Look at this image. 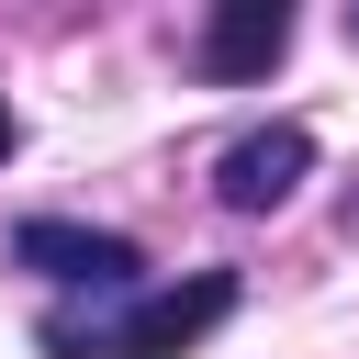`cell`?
I'll use <instances>...</instances> for the list:
<instances>
[{"instance_id": "5", "label": "cell", "mask_w": 359, "mask_h": 359, "mask_svg": "<svg viewBox=\"0 0 359 359\" xmlns=\"http://www.w3.org/2000/svg\"><path fill=\"white\" fill-rule=\"evenodd\" d=\"M0 157H11V101H0Z\"/></svg>"}, {"instance_id": "2", "label": "cell", "mask_w": 359, "mask_h": 359, "mask_svg": "<svg viewBox=\"0 0 359 359\" xmlns=\"http://www.w3.org/2000/svg\"><path fill=\"white\" fill-rule=\"evenodd\" d=\"M11 258L45 269V280H67V292H135V280H146L135 236H101V224H67V213H34V224L11 236Z\"/></svg>"}, {"instance_id": "3", "label": "cell", "mask_w": 359, "mask_h": 359, "mask_svg": "<svg viewBox=\"0 0 359 359\" xmlns=\"http://www.w3.org/2000/svg\"><path fill=\"white\" fill-rule=\"evenodd\" d=\"M303 168H314V135H303V123H258V135H236V146H224L213 191H224L236 213H269V202H292V191H303Z\"/></svg>"}, {"instance_id": "1", "label": "cell", "mask_w": 359, "mask_h": 359, "mask_svg": "<svg viewBox=\"0 0 359 359\" xmlns=\"http://www.w3.org/2000/svg\"><path fill=\"white\" fill-rule=\"evenodd\" d=\"M236 314V280L202 269V280H168V292H79L67 314H45V348L56 359H180L191 337H213Z\"/></svg>"}, {"instance_id": "4", "label": "cell", "mask_w": 359, "mask_h": 359, "mask_svg": "<svg viewBox=\"0 0 359 359\" xmlns=\"http://www.w3.org/2000/svg\"><path fill=\"white\" fill-rule=\"evenodd\" d=\"M280 45H292V11L280 0H224L202 22V79H269Z\"/></svg>"}]
</instances>
